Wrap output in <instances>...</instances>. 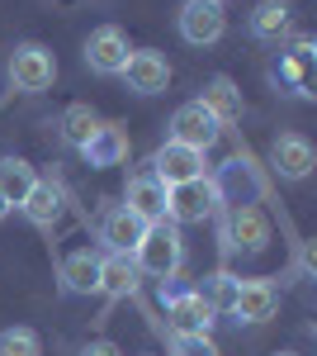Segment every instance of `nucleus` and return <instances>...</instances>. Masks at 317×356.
Masks as SVG:
<instances>
[{
    "instance_id": "nucleus-26",
    "label": "nucleus",
    "mask_w": 317,
    "mask_h": 356,
    "mask_svg": "<svg viewBox=\"0 0 317 356\" xmlns=\"http://www.w3.org/2000/svg\"><path fill=\"white\" fill-rule=\"evenodd\" d=\"M80 356H123V352H119L114 342H105V337H100V342H85V347H80Z\"/></svg>"
},
{
    "instance_id": "nucleus-16",
    "label": "nucleus",
    "mask_w": 317,
    "mask_h": 356,
    "mask_svg": "<svg viewBox=\"0 0 317 356\" xmlns=\"http://www.w3.org/2000/svg\"><path fill=\"white\" fill-rule=\"evenodd\" d=\"M80 152H85L90 166H119L128 157V134H123V124H100Z\"/></svg>"
},
{
    "instance_id": "nucleus-9",
    "label": "nucleus",
    "mask_w": 317,
    "mask_h": 356,
    "mask_svg": "<svg viewBox=\"0 0 317 356\" xmlns=\"http://www.w3.org/2000/svg\"><path fill=\"white\" fill-rule=\"evenodd\" d=\"M119 76H123L128 90H137V95H161V90L171 86V62H166L157 48H132Z\"/></svg>"
},
{
    "instance_id": "nucleus-11",
    "label": "nucleus",
    "mask_w": 317,
    "mask_h": 356,
    "mask_svg": "<svg viewBox=\"0 0 317 356\" xmlns=\"http://www.w3.org/2000/svg\"><path fill=\"white\" fill-rule=\"evenodd\" d=\"M313 162H317V152L303 134H280L270 143V166L280 171V181H303L313 171Z\"/></svg>"
},
{
    "instance_id": "nucleus-17",
    "label": "nucleus",
    "mask_w": 317,
    "mask_h": 356,
    "mask_svg": "<svg viewBox=\"0 0 317 356\" xmlns=\"http://www.w3.org/2000/svg\"><path fill=\"white\" fill-rule=\"evenodd\" d=\"M62 285H67L71 295H95V290H100V257H95L90 247L62 257Z\"/></svg>"
},
{
    "instance_id": "nucleus-14",
    "label": "nucleus",
    "mask_w": 317,
    "mask_h": 356,
    "mask_svg": "<svg viewBox=\"0 0 317 356\" xmlns=\"http://www.w3.org/2000/svg\"><path fill=\"white\" fill-rule=\"evenodd\" d=\"M213 318H218V314H213V309L199 300L194 290L171 295V304H166V323H171V332H209Z\"/></svg>"
},
{
    "instance_id": "nucleus-25",
    "label": "nucleus",
    "mask_w": 317,
    "mask_h": 356,
    "mask_svg": "<svg viewBox=\"0 0 317 356\" xmlns=\"http://www.w3.org/2000/svg\"><path fill=\"white\" fill-rule=\"evenodd\" d=\"M171 356H223L209 332H171Z\"/></svg>"
},
{
    "instance_id": "nucleus-18",
    "label": "nucleus",
    "mask_w": 317,
    "mask_h": 356,
    "mask_svg": "<svg viewBox=\"0 0 317 356\" xmlns=\"http://www.w3.org/2000/svg\"><path fill=\"white\" fill-rule=\"evenodd\" d=\"M199 105L218 119V129H228V124L241 119V90L228 81V76H213V81L204 86V95H199Z\"/></svg>"
},
{
    "instance_id": "nucleus-5",
    "label": "nucleus",
    "mask_w": 317,
    "mask_h": 356,
    "mask_svg": "<svg viewBox=\"0 0 317 356\" xmlns=\"http://www.w3.org/2000/svg\"><path fill=\"white\" fill-rule=\"evenodd\" d=\"M175 24H180V38H185L189 48H213L228 33V15L213 0H185L180 15H175Z\"/></svg>"
},
{
    "instance_id": "nucleus-28",
    "label": "nucleus",
    "mask_w": 317,
    "mask_h": 356,
    "mask_svg": "<svg viewBox=\"0 0 317 356\" xmlns=\"http://www.w3.org/2000/svg\"><path fill=\"white\" fill-rule=\"evenodd\" d=\"M275 356H298V352H275Z\"/></svg>"
},
{
    "instance_id": "nucleus-29",
    "label": "nucleus",
    "mask_w": 317,
    "mask_h": 356,
    "mask_svg": "<svg viewBox=\"0 0 317 356\" xmlns=\"http://www.w3.org/2000/svg\"><path fill=\"white\" fill-rule=\"evenodd\" d=\"M213 5H228V0H213Z\"/></svg>"
},
{
    "instance_id": "nucleus-13",
    "label": "nucleus",
    "mask_w": 317,
    "mask_h": 356,
    "mask_svg": "<svg viewBox=\"0 0 317 356\" xmlns=\"http://www.w3.org/2000/svg\"><path fill=\"white\" fill-rule=\"evenodd\" d=\"M123 204H128L137 219L157 223L166 219V186H161L152 171H137V176H128V191H123Z\"/></svg>"
},
{
    "instance_id": "nucleus-2",
    "label": "nucleus",
    "mask_w": 317,
    "mask_h": 356,
    "mask_svg": "<svg viewBox=\"0 0 317 356\" xmlns=\"http://www.w3.org/2000/svg\"><path fill=\"white\" fill-rule=\"evenodd\" d=\"M223 243H228V252L256 257L270 243V223H265V214L256 204H228V214H223Z\"/></svg>"
},
{
    "instance_id": "nucleus-20",
    "label": "nucleus",
    "mask_w": 317,
    "mask_h": 356,
    "mask_svg": "<svg viewBox=\"0 0 317 356\" xmlns=\"http://www.w3.org/2000/svg\"><path fill=\"white\" fill-rule=\"evenodd\" d=\"M28 214V223H38V228H53L62 219V191H57L53 181H33V191L24 195V204H19Z\"/></svg>"
},
{
    "instance_id": "nucleus-7",
    "label": "nucleus",
    "mask_w": 317,
    "mask_h": 356,
    "mask_svg": "<svg viewBox=\"0 0 317 356\" xmlns=\"http://www.w3.org/2000/svg\"><path fill=\"white\" fill-rule=\"evenodd\" d=\"M128 33L119 24H100L90 38H85V67L90 72H100V76H119L123 72V62H128Z\"/></svg>"
},
{
    "instance_id": "nucleus-23",
    "label": "nucleus",
    "mask_w": 317,
    "mask_h": 356,
    "mask_svg": "<svg viewBox=\"0 0 317 356\" xmlns=\"http://www.w3.org/2000/svg\"><path fill=\"white\" fill-rule=\"evenodd\" d=\"M194 295L209 304L213 314H228V309H232V300H237V275H232V271H213L209 280L194 290Z\"/></svg>"
},
{
    "instance_id": "nucleus-6",
    "label": "nucleus",
    "mask_w": 317,
    "mask_h": 356,
    "mask_svg": "<svg viewBox=\"0 0 317 356\" xmlns=\"http://www.w3.org/2000/svg\"><path fill=\"white\" fill-rule=\"evenodd\" d=\"M152 176H157L161 186H185V181H199V176H209V162H204V152H194L185 143H161L157 157H152Z\"/></svg>"
},
{
    "instance_id": "nucleus-22",
    "label": "nucleus",
    "mask_w": 317,
    "mask_h": 356,
    "mask_svg": "<svg viewBox=\"0 0 317 356\" xmlns=\"http://www.w3.org/2000/svg\"><path fill=\"white\" fill-rule=\"evenodd\" d=\"M100 124H105V119L90 110V105H67V110H62V119H57V129H62V138H67L71 147H85V143H90V134H95Z\"/></svg>"
},
{
    "instance_id": "nucleus-24",
    "label": "nucleus",
    "mask_w": 317,
    "mask_h": 356,
    "mask_svg": "<svg viewBox=\"0 0 317 356\" xmlns=\"http://www.w3.org/2000/svg\"><path fill=\"white\" fill-rule=\"evenodd\" d=\"M0 356H43L33 328H0Z\"/></svg>"
},
{
    "instance_id": "nucleus-21",
    "label": "nucleus",
    "mask_w": 317,
    "mask_h": 356,
    "mask_svg": "<svg viewBox=\"0 0 317 356\" xmlns=\"http://www.w3.org/2000/svg\"><path fill=\"white\" fill-rule=\"evenodd\" d=\"M33 181H38V176H33V166H28L24 157H5V162H0V195L10 200V209L24 204V195L33 191Z\"/></svg>"
},
{
    "instance_id": "nucleus-12",
    "label": "nucleus",
    "mask_w": 317,
    "mask_h": 356,
    "mask_svg": "<svg viewBox=\"0 0 317 356\" xmlns=\"http://www.w3.org/2000/svg\"><path fill=\"white\" fill-rule=\"evenodd\" d=\"M142 233H147V219H137L128 204H114V209H105V219H100V243L109 252H132V247L142 243Z\"/></svg>"
},
{
    "instance_id": "nucleus-1",
    "label": "nucleus",
    "mask_w": 317,
    "mask_h": 356,
    "mask_svg": "<svg viewBox=\"0 0 317 356\" xmlns=\"http://www.w3.org/2000/svg\"><path fill=\"white\" fill-rule=\"evenodd\" d=\"M132 261H137V271H142V275L171 280V275L180 271V261H185V238H180V223H171V219L147 223L142 243L132 247Z\"/></svg>"
},
{
    "instance_id": "nucleus-19",
    "label": "nucleus",
    "mask_w": 317,
    "mask_h": 356,
    "mask_svg": "<svg viewBox=\"0 0 317 356\" xmlns=\"http://www.w3.org/2000/svg\"><path fill=\"white\" fill-rule=\"evenodd\" d=\"M293 24V5L289 0H261L256 10H251V33L261 38V43H280Z\"/></svg>"
},
{
    "instance_id": "nucleus-3",
    "label": "nucleus",
    "mask_w": 317,
    "mask_h": 356,
    "mask_svg": "<svg viewBox=\"0 0 317 356\" xmlns=\"http://www.w3.org/2000/svg\"><path fill=\"white\" fill-rule=\"evenodd\" d=\"M10 81H15V90H24V95L48 90L57 81V57L43 43H19L10 53Z\"/></svg>"
},
{
    "instance_id": "nucleus-27",
    "label": "nucleus",
    "mask_w": 317,
    "mask_h": 356,
    "mask_svg": "<svg viewBox=\"0 0 317 356\" xmlns=\"http://www.w3.org/2000/svg\"><path fill=\"white\" fill-rule=\"evenodd\" d=\"M5 214H10V200H5V195H0V219H5Z\"/></svg>"
},
{
    "instance_id": "nucleus-10",
    "label": "nucleus",
    "mask_w": 317,
    "mask_h": 356,
    "mask_svg": "<svg viewBox=\"0 0 317 356\" xmlns=\"http://www.w3.org/2000/svg\"><path fill=\"white\" fill-rule=\"evenodd\" d=\"M280 309V290L270 280H237V300H232V318L237 323H270Z\"/></svg>"
},
{
    "instance_id": "nucleus-4",
    "label": "nucleus",
    "mask_w": 317,
    "mask_h": 356,
    "mask_svg": "<svg viewBox=\"0 0 317 356\" xmlns=\"http://www.w3.org/2000/svg\"><path fill=\"white\" fill-rule=\"evenodd\" d=\"M218 209V191L209 176L185 181V186H166V219L171 223H204Z\"/></svg>"
},
{
    "instance_id": "nucleus-15",
    "label": "nucleus",
    "mask_w": 317,
    "mask_h": 356,
    "mask_svg": "<svg viewBox=\"0 0 317 356\" xmlns=\"http://www.w3.org/2000/svg\"><path fill=\"white\" fill-rule=\"evenodd\" d=\"M137 261H132V252H109L100 257V290H105L109 300H123L137 290Z\"/></svg>"
},
{
    "instance_id": "nucleus-8",
    "label": "nucleus",
    "mask_w": 317,
    "mask_h": 356,
    "mask_svg": "<svg viewBox=\"0 0 317 356\" xmlns=\"http://www.w3.org/2000/svg\"><path fill=\"white\" fill-rule=\"evenodd\" d=\"M218 138H223V129H218V119L199 100H189V105H180V110L171 114V143H185L194 152H209Z\"/></svg>"
}]
</instances>
